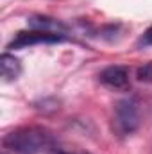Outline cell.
<instances>
[{
    "label": "cell",
    "instance_id": "6da1fadb",
    "mask_svg": "<svg viewBox=\"0 0 152 154\" xmlns=\"http://www.w3.org/2000/svg\"><path fill=\"white\" fill-rule=\"evenodd\" d=\"M4 147L14 154H43L56 149L54 134L39 125L18 127L7 133L2 140Z\"/></svg>",
    "mask_w": 152,
    "mask_h": 154
},
{
    "label": "cell",
    "instance_id": "7a4b0ae2",
    "mask_svg": "<svg viewBox=\"0 0 152 154\" xmlns=\"http://www.w3.org/2000/svg\"><path fill=\"white\" fill-rule=\"evenodd\" d=\"M140 125V106L136 99L127 97L114 104L113 109V129L116 134L127 136L132 134Z\"/></svg>",
    "mask_w": 152,
    "mask_h": 154
},
{
    "label": "cell",
    "instance_id": "3957f363",
    "mask_svg": "<svg viewBox=\"0 0 152 154\" xmlns=\"http://www.w3.org/2000/svg\"><path fill=\"white\" fill-rule=\"evenodd\" d=\"M66 34H59V32H48V31H38V29H31V31H20L14 38L9 41L7 48L9 50H18V48H27L32 45H52V43H63L68 41Z\"/></svg>",
    "mask_w": 152,
    "mask_h": 154
},
{
    "label": "cell",
    "instance_id": "277c9868",
    "mask_svg": "<svg viewBox=\"0 0 152 154\" xmlns=\"http://www.w3.org/2000/svg\"><path fill=\"white\" fill-rule=\"evenodd\" d=\"M99 81L111 90L129 88V68L123 65H111L99 74Z\"/></svg>",
    "mask_w": 152,
    "mask_h": 154
},
{
    "label": "cell",
    "instance_id": "5b68a950",
    "mask_svg": "<svg viewBox=\"0 0 152 154\" xmlns=\"http://www.w3.org/2000/svg\"><path fill=\"white\" fill-rule=\"evenodd\" d=\"M0 68H2V77L4 81H14L22 74V63L18 57H14L9 52H4L0 57Z\"/></svg>",
    "mask_w": 152,
    "mask_h": 154
},
{
    "label": "cell",
    "instance_id": "8992f818",
    "mask_svg": "<svg viewBox=\"0 0 152 154\" xmlns=\"http://www.w3.org/2000/svg\"><path fill=\"white\" fill-rule=\"evenodd\" d=\"M29 25L32 29H38V31H48V32H59V34H65L66 31V25L54 20V18H48V16H31L29 18Z\"/></svg>",
    "mask_w": 152,
    "mask_h": 154
},
{
    "label": "cell",
    "instance_id": "52a82bcc",
    "mask_svg": "<svg viewBox=\"0 0 152 154\" xmlns=\"http://www.w3.org/2000/svg\"><path fill=\"white\" fill-rule=\"evenodd\" d=\"M138 79L143 82H152V61L145 63L143 66L138 68Z\"/></svg>",
    "mask_w": 152,
    "mask_h": 154
},
{
    "label": "cell",
    "instance_id": "ba28073f",
    "mask_svg": "<svg viewBox=\"0 0 152 154\" xmlns=\"http://www.w3.org/2000/svg\"><path fill=\"white\" fill-rule=\"evenodd\" d=\"M138 43H140V45H145V47H147V45H152V25L145 31V32H143V36L140 38Z\"/></svg>",
    "mask_w": 152,
    "mask_h": 154
}]
</instances>
